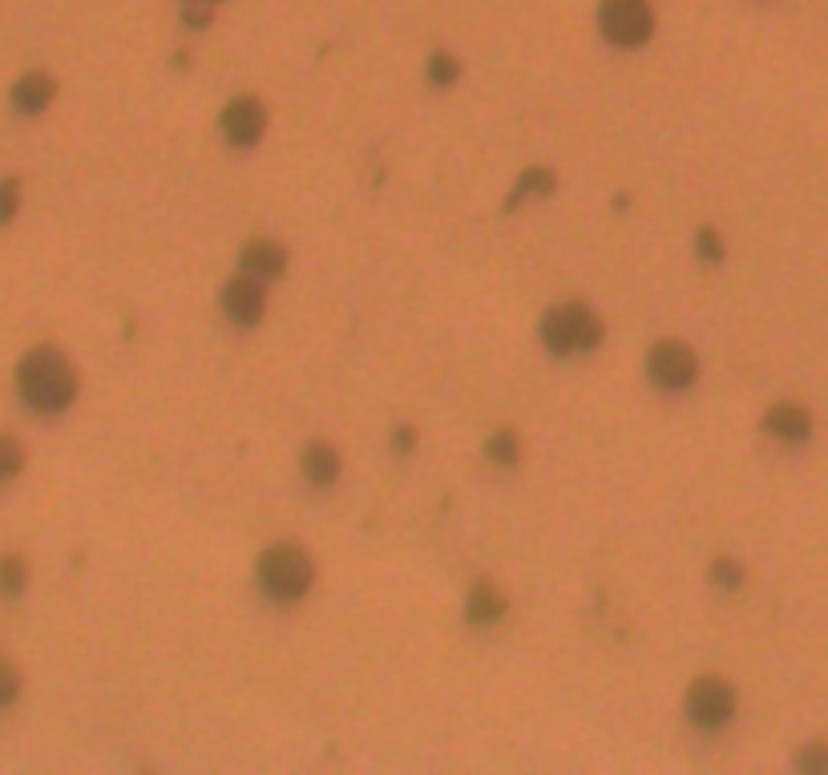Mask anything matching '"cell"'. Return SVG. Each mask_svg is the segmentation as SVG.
Listing matches in <instances>:
<instances>
[{
    "label": "cell",
    "instance_id": "7c38bea8",
    "mask_svg": "<svg viewBox=\"0 0 828 775\" xmlns=\"http://www.w3.org/2000/svg\"><path fill=\"white\" fill-rule=\"evenodd\" d=\"M510 610V602H505V594L497 586H490V582H478V586L469 589V602H465V614H469V622L473 626H493L502 622V614Z\"/></svg>",
    "mask_w": 828,
    "mask_h": 775
},
{
    "label": "cell",
    "instance_id": "52a82bcc",
    "mask_svg": "<svg viewBox=\"0 0 828 775\" xmlns=\"http://www.w3.org/2000/svg\"><path fill=\"white\" fill-rule=\"evenodd\" d=\"M223 312L235 319V324L251 327L264 319L267 312V291H264V279H255L243 271L239 279H231L223 288Z\"/></svg>",
    "mask_w": 828,
    "mask_h": 775
},
{
    "label": "cell",
    "instance_id": "7402d4cb",
    "mask_svg": "<svg viewBox=\"0 0 828 775\" xmlns=\"http://www.w3.org/2000/svg\"><path fill=\"white\" fill-rule=\"evenodd\" d=\"M796 767L808 775H825L828 772V743H813V748H804L801 755H796Z\"/></svg>",
    "mask_w": 828,
    "mask_h": 775
},
{
    "label": "cell",
    "instance_id": "6da1fadb",
    "mask_svg": "<svg viewBox=\"0 0 828 775\" xmlns=\"http://www.w3.org/2000/svg\"><path fill=\"white\" fill-rule=\"evenodd\" d=\"M16 388L29 408L37 413H65L77 396V372L57 348H33L16 368Z\"/></svg>",
    "mask_w": 828,
    "mask_h": 775
},
{
    "label": "cell",
    "instance_id": "603a6c76",
    "mask_svg": "<svg viewBox=\"0 0 828 775\" xmlns=\"http://www.w3.org/2000/svg\"><path fill=\"white\" fill-rule=\"evenodd\" d=\"M452 77H457V61H452L449 53H437V57L428 61V81H433V86H449Z\"/></svg>",
    "mask_w": 828,
    "mask_h": 775
},
{
    "label": "cell",
    "instance_id": "d4e9b609",
    "mask_svg": "<svg viewBox=\"0 0 828 775\" xmlns=\"http://www.w3.org/2000/svg\"><path fill=\"white\" fill-rule=\"evenodd\" d=\"M392 445H396V452H413L416 449V428H396V437H392Z\"/></svg>",
    "mask_w": 828,
    "mask_h": 775
},
{
    "label": "cell",
    "instance_id": "30bf717a",
    "mask_svg": "<svg viewBox=\"0 0 828 775\" xmlns=\"http://www.w3.org/2000/svg\"><path fill=\"white\" fill-rule=\"evenodd\" d=\"M764 428H768V433H772L776 440L801 445V440H808V433H813V416L804 413L801 404H776V408H768Z\"/></svg>",
    "mask_w": 828,
    "mask_h": 775
},
{
    "label": "cell",
    "instance_id": "ba28073f",
    "mask_svg": "<svg viewBox=\"0 0 828 775\" xmlns=\"http://www.w3.org/2000/svg\"><path fill=\"white\" fill-rule=\"evenodd\" d=\"M267 130V110L255 98L231 101L223 110V134L231 146H255Z\"/></svg>",
    "mask_w": 828,
    "mask_h": 775
},
{
    "label": "cell",
    "instance_id": "44dd1931",
    "mask_svg": "<svg viewBox=\"0 0 828 775\" xmlns=\"http://www.w3.org/2000/svg\"><path fill=\"white\" fill-rule=\"evenodd\" d=\"M16 211H21V182H16V178H4V182H0V223H13Z\"/></svg>",
    "mask_w": 828,
    "mask_h": 775
},
{
    "label": "cell",
    "instance_id": "7a4b0ae2",
    "mask_svg": "<svg viewBox=\"0 0 828 775\" xmlns=\"http://www.w3.org/2000/svg\"><path fill=\"white\" fill-rule=\"evenodd\" d=\"M312 582L315 565L307 558V550L295 546V541H279V546L264 550V558H259V586H264L267 598L295 602L312 589Z\"/></svg>",
    "mask_w": 828,
    "mask_h": 775
},
{
    "label": "cell",
    "instance_id": "3957f363",
    "mask_svg": "<svg viewBox=\"0 0 828 775\" xmlns=\"http://www.w3.org/2000/svg\"><path fill=\"white\" fill-rule=\"evenodd\" d=\"M606 324L598 312H590L586 303H562L546 312L541 319V344L558 356H570V351H594L603 344Z\"/></svg>",
    "mask_w": 828,
    "mask_h": 775
},
{
    "label": "cell",
    "instance_id": "8fae6325",
    "mask_svg": "<svg viewBox=\"0 0 828 775\" xmlns=\"http://www.w3.org/2000/svg\"><path fill=\"white\" fill-rule=\"evenodd\" d=\"M53 98H57V81H53L49 74H41V69L25 74L21 81H16V89H13V105H16L21 113H41V110H49Z\"/></svg>",
    "mask_w": 828,
    "mask_h": 775
},
{
    "label": "cell",
    "instance_id": "ffe728a7",
    "mask_svg": "<svg viewBox=\"0 0 828 775\" xmlns=\"http://www.w3.org/2000/svg\"><path fill=\"white\" fill-rule=\"evenodd\" d=\"M16 695H21V671L0 654V707L16 703Z\"/></svg>",
    "mask_w": 828,
    "mask_h": 775
},
{
    "label": "cell",
    "instance_id": "d6986e66",
    "mask_svg": "<svg viewBox=\"0 0 828 775\" xmlns=\"http://www.w3.org/2000/svg\"><path fill=\"white\" fill-rule=\"evenodd\" d=\"M712 582L724 589H736L743 582V565L736 562V558H716V562H712Z\"/></svg>",
    "mask_w": 828,
    "mask_h": 775
},
{
    "label": "cell",
    "instance_id": "8992f818",
    "mask_svg": "<svg viewBox=\"0 0 828 775\" xmlns=\"http://www.w3.org/2000/svg\"><path fill=\"white\" fill-rule=\"evenodd\" d=\"M736 715V690L716 675L695 678V687L687 690V719L703 731H716Z\"/></svg>",
    "mask_w": 828,
    "mask_h": 775
},
{
    "label": "cell",
    "instance_id": "2e32d148",
    "mask_svg": "<svg viewBox=\"0 0 828 775\" xmlns=\"http://www.w3.org/2000/svg\"><path fill=\"white\" fill-rule=\"evenodd\" d=\"M485 452H490L493 464H517V457H522V440H517L514 428H497L490 437V445H485Z\"/></svg>",
    "mask_w": 828,
    "mask_h": 775
},
{
    "label": "cell",
    "instance_id": "277c9868",
    "mask_svg": "<svg viewBox=\"0 0 828 775\" xmlns=\"http://www.w3.org/2000/svg\"><path fill=\"white\" fill-rule=\"evenodd\" d=\"M598 29L611 45L635 49L642 41H651L654 33V13L647 0H603L598 9Z\"/></svg>",
    "mask_w": 828,
    "mask_h": 775
},
{
    "label": "cell",
    "instance_id": "9a60e30c",
    "mask_svg": "<svg viewBox=\"0 0 828 775\" xmlns=\"http://www.w3.org/2000/svg\"><path fill=\"white\" fill-rule=\"evenodd\" d=\"M29 582V562L21 553H4L0 558V594H21Z\"/></svg>",
    "mask_w": 828,
    "mask_h": 775
},
{
    "label": "cell",
    "instance_id": "5b68a950",
    "mask_svg": "<svg viewBox=\"0 0 828 775\" xmlns=\"http://www.w3.org/2000/svg\"><path fill=\"white\" fill-rule=\"evenodd\" d=\"M647 375H651L663 392H683V388H691L700 380V356H695V348L683 344V339H663V344H654L651 356H647Z\"/></svg>",
    "mask_w": 828,
    "mask_h": 775
},
{
    "label": "cell",
    "instance_id": "cb8c5ba5",
    "mask_svg": "<svg viewBox=\"0 0 828 775\" xmlns=\"http://www.w3.org/2000/svg\"><path fill=\"white\" fill-rule=\"evenodd\" d=\"M182 21H187L190 29H206L211 25V9H199V0H190V9L182 13Z\"/></svg>",
    "mask_w": 828,
    "mask_h": 775
},
{
    "label": "cell",
    "instance_id": "9c48e42d",
    "mask_svg": "<svg viewBox=\"0 0 828 775\" xmlns=\"http://www.w3.org/2000/svg\"><path fill=\"white\" fill-rule=\"evenodd\" d=\"M239 263H243L247 276L264 279V283H267V279L283 276V267H288V250L279 247L276 238H251V243L243 247Z\"/></svg>",
    "mask_w": 828,
    "mask_h": 775
},
{
    "label": "cell",
    "instance_id": "ac0fdd59",
    "mask_svg": "<svg viewBox=\"0 0 828 775\" xmlns=\"http://www.w3.org/2000/svg\"><path fill=\"white\" fill-rule=\"evenodd\" d=\"M695 247H700L703 263H724V238H719L716 226H700V235H695Z\"/></svg>",
    "mask_w": 828,
    "mask_h": 775
},
{
    "label": "cell",
    "instance_id": "4fadbf2b",
    "mask_svg": "<svg viewBox=\"0 0 828 775\" xmlns=\"http://www.w3.org/2000/svg\"><path fill=\"white\" fill-rule=\"evenodd\" d=\"M339 452L332 449V445H324V440H315V445H307L303 449V473H307V481L312 485H332L339 476Z\"/></svg>",
    "mask_w": 828,
    "mask_h": 775
},
{
    "label": "cell",
    "instance_id": "5bb4252c",
    "mask_svg": "<svg viewBox=\"0 0 828 775\" xmlns=\"http://www.w3.org/2000/svg\"><path fill=\"white\" fill-rule=\"evenodd\" d=\"M553 187H558V178H553V170H546V166H529V170H522V178H517V187L510 190V206H517V202L534 199V194H553Z\"/></svg>",
    "mask_w": 828,
    "mask_h": 775
},
{
    "label": "cell",
    "instance_id": "484cf974",
    "mask_svg": "<svg viewBox=\"0 0 828 775\" xmlns=\"http://www.w3.org/2000/svg\"><path fill=\"white\" fill-rule=\"evenodd\" d=\"M199 4H211V0H199Z\"/></svg>",
    "mask_w": 828,
    "mask_h": 775
},
{
    "label": "cell",
    "instance_id": "e0dca14e",
    "mask_svg": "<svg viewBox=\"0 0 828 775\" xmlns=\"http://www.w3.org/2000/svg\"><path fill=\"white\" fill-rule=\"evenodd\" d=\"M25 469V449L16 437H0V481H13Z\"/></svg>",
    "mask_w": 828,
    "mask_h": 775
}]
</instances>
